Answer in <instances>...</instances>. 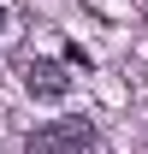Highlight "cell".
<instances>
[{
	"label": "cell",
	"mask_w": 148,
	"mask_h": 154,
	"mask_svg": "<svg viewBox=\"0 0 148 154\" xmlns=\"http://www.w3.org/2000/svg\"><path fill=\"white\" fill-rule=\"evenodd\" d=\"M89 148H95V131L83 119H59V125H48L24 142V154H89Z\"/></svg>",
	"instance_id": "1"
},
{
	"label": "cell",
	"mask_w": 148,
	"mask_h": 154,
	"mask_svg": "<svg viewBox=\"0 0 148 154\" xmlns=\"http://www.w3.org/2000/svg\"><path fill=\"white\" fill-rule=\"evenodd\" d=\"M0 24H6V12H0Z\"/></svg>",
	"instance_id": "3"
},
{
	"label": "cell",
	"mask_w": 148,
	"mask_h": 154,
	"mask_svg": "<svg viewBox=\"0 0 148 154\" xmlns=\"http://www.w3.org/2000/svg\"><path fill=\"white\" fill-rule=\"evenodd\" d=\"M24 89L42 95V101H59L65 89H71V77H65L59 59H30V65H24Z\"/></svg>",
	"instance_id": "2"
}]
</instances>
